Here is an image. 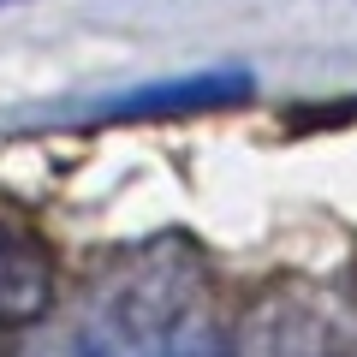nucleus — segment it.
<instances>
[{
    "label": "nucleus",
    "mask_w": 357,
    "mask_h": 357,
    "mask_svg": "<svg viewBox=\"0 0 357 357\" xmlns=\"http://www.w3.org/2000/svg\"><path fill=\"white\" fill-rule=\"evenodd\" d=\"M72 357H232V340L191 262L137 256L84 304Z\"/></svg>",
    "instance_id": "f257e3e1"
},
{
    "label": "nucleus",
    "mask_w": 357,
    "mask_h": 357,
    "mask_svg": "<svg viewBox=\"0 0 357 357\" xmlns=\"http://www.w3.org/2000/svg\"><path fill=\"white\" fill-rule=\"evenodd\" d=\"M54 304V262L30 232L0 220V328H30Z\"/></svg>",
    "instance_id": "f03ea898"
},
{
    "label": "nucleus",
    "mask_w": 357,
    "mask_h": 357,
    "mask_svg": "<svg viewBox=\"0 0 357 357\" xmlns=\"http://www.w3.org/2000/svg\"><path fill=\"white\" fill-rule=\"evenodd\" d=\"M256 89L250 72L238 66H220V72H197V77H173V84H155V89H137L126 102H114L119 119H143V114H197V107H232Z\"/></svg>",
    "instance_id": "7ed1b4c3"
}]
</instances>
